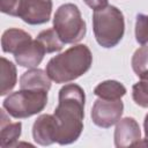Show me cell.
Masks as SVG:
<instances>
[{
	"mask_svg": "<svg viewBox=\"0 0 148 148\" xmlns=\"http://www.w3.org/2000/svg\"><path fill=\"white\" fill-rule=\"evenodd\" d=\"M124 112V103L121 99H103L97 98L94 102L90 116L92 123L102 128H109L118 123Z\"/></svg>",
	"mask_w": 148,
	"mask_h": 148,
	"instance_id": "8992f818",
	"label": "cell"
},
{
	"mask_svg": "<svg viewBox=\"0 0 148 148\" xmlns=\"http://www.w3.org/2000/svg\"><path fill=\"white\" fill-rule=\"evenodd\" d=\"M21 0H0V10L10 16H17Z\"/></svg>",
	"mask_w": 148,
	"mask_h": 148,
	"instance_id": "ffe728a7",
	"label": "cell"
},
{
	"mask_svg": "<svg viewBox=\"0 0 148 148\" xmlns=\"http://www.w3.org/2000/svg\"><path fill=\"white\" fill-rule=\"evenodd\" d=\"M46 53L44 46L37 40L32 39L24 47H22L17 53L14 54L17 65L25 68H36L43 60Z\"/></svg>",
	"mask_w": 148,
	"mask_h": 148,
	"instance_id": "30bf717a",
	"label": "cell"
},
{
	"mask_svg": "<svg viewBox=\"0 0 148 148\" xmlns=\"http://www.w3.org/2000/svg\"><path fill=\"white\" fill-rule=\"evenodd\" d=\"M31 40V36L27 31L17 28H9L2 34L1 47L5 53L15 54Z\"/></svg>",
	"mask_w": 148,
	"mask_h": 148,
	"instance_id": "7c38bea8",
	"label": "cell"
},
{
	"mask_svg": "<svg viewBox=\"0 0 148 148\" xmlns=\"http://www.w3.org/2000/svg\"><path fill=\"white\" fill-rule=\"evenodd\" d=\"M83 1L88 7H90L94 10H97L108 6V0H83Z\"/></svg>",
	"mask_w": 148,
	"mask_h": 148,
	"instance_id": "44dd1931",
	"label": "cell"
},
{
	"mask_svg": "<svg viewBox=\"0 0 148 148\" xmlns=\"http://www.w3.org/2000/svg\"><path fill=\"white\" fill-rule=\"evenodd\" d=\"M6 112L7 111L2 108L0 118V146L2 148L17 146V140L22 133V123H10Z\"/></svg>",
	"mask_w": 148,
	"mask_h": 148,
	"instance_id": "8fae6325",
	"label": "cell"
},
{
	"mask_svg": "<svg viewBox=\"0 0 148 148\" xmlns=\"http://www.w3.org/2000/svg\"><path fill=\"white\" fill-rule=\"evenodd\" d=\"M0 72H1V74H0V83H1L0 95L5 96V95L9 94L16 84V81H17L16 67L10 60L2 57Z\"/></svg>",
	"mask_w": 148,
	"mask_h": 148,
	"instance_id": "9a60e30c",
	"label": "cell"
},
{
	"mask_svg": "<svg viewBox=\"0 0 148 148\" xmlns=\"http://www.w3.org/2000/svg\"><path fill=\"white\" fill-rule=\"evenodd\" d=\"M135 39L139 44L145 45L148 43V15L138 14L135 20Z\"/></svg>",
	"mask_w": 148,
	"mask_h": 148,
	"instance_id": "d6986e66",
	"label": "cell"
},
{
	"mask_svg": "<svg viewBox=\"0 0 148 148\" xmlns=\"http://www.w3.org/2000/svg\"><path fill=\"white\" fill-rule=\"evenodd\" d=\"M143 130H145V142L142 145L148 146V113L146 114L143 120Z\"/></svg>",
	"mask_w": 148,
	"mask_h": 148,
	"instance_id": "7402d4cb",
	"label": "cell"
},
{
	"mask_svg": "<svg viewBox=\"0 0 148 148\" xmlns=\"http://www.w3.org/2000/svg\"><path fill=\"white\" fill-rule=\"evenodd\" d=\"M91 64L92 54L89 47L76 44L51 58L46 65V73L56 83H68L86 74Z\"/></svg>",
	"mask_w": 148,
	"mask_h": 148,
	"instance_id": "7a4b0ae2",
	"label": "cell"
},
{
	"mask_svg": "<svg viewBox=\"0 0 148 148\" xmlns=\"http://www.w3.org/2000/svg\"><path fill=\"white\" fill-rule=\"evenodd\" d=\"M47 104V91L40 89H21L9 94L2 108L16 119L29 118L42 112Z\"/></svg>",
	"mask_w": 148,
	"mask_h": 148,
	"instance_id": "277c9868",
	"label": "cell"
},
{
	"mask_svg": "<svg viewBox=\"0 0 148 148\" xmlns=\"http://www.w3.org/2000/svg\"><path fill=\"white\" fill-rule=\"evenodd\" d=\"M132 97L135 104L148 108V72L140 76V81L132 87Z\"/></svg>",
	"mask_w": 148,
	"mask_h": 148,
	"instance_id": "e0dca14e",
	"label": "cell"
},
{
	"mask_svg": "<svg viewBox=\"0 0 148 148\" xmlns=\"http://www.w3.org/2000/svg\"><path fill=\"white\" fill-rule=\"evenodd\" d=\"M113 139L117 148L139 146L141 140V131L138 121L132 117L120 118L116 125Z\"/></svg>",
	"mask_w": 148,
	"mask_h": 148,
	"instance_id": "ba28073f",
	"label": "cell"
},
{
	"mask_svg": "<svg viewBox=\"0 0 148 148\" xmlns=\"http://www.w3.org/2000/svg\"><path fill=\"white\" fill-rule=\"evenodd\" d=\"M36 39L44 46L46 53L59 52L64 47V43L61 42L54 29H46L40 31L37 35Z\"/></svg>",
	"mask_w": 148,
	"mask_h": 148,
	"instance_id": "2e32d148",
	"label": "cell"
},
{
	"mask_svg": "<svg viewBox=\"0 0 148 148\" xmlns=\"http://www.w3.org/2000/svg\"><path fill=\"white\" fill-rule=\"evenodd\" d=\"M34 141L39 146H51L58 139V123L53 114H40L32 125Z\"/></svg>",
	"mask_w": 148,
	"mask_h": 148,
	"instance_id": "9c48e42d",
	"label": "cell"
},
{
	"mask_svg": "<svg viewBox=\"0 0 148 148\" xmlns=\"http://www.w3.org/2000/svg\"><path fill=\"white\" fill-rule=\"evenodd\" d=\"M92 30L96 42L102 47L111 49L118 45L125 32V20L121 10L111 5L94 10Z\"/></svg>",
	"mask_w": 148,
	"mask_h": 148,
	"instance_id": "3957f363",
	"label": "cell"
},
{
	"mask_svg": "<svg viewBox=\"0 0 148 148\" xmlns=\"http://www.w3.org/2000/svg\"><path fill=\"white\" fill-rule=\"evenodd\" d=\"M21 89H40L49 91L51 88V79L46 71L40 68H29L20 77Z\"/></svg>",
	"mask_w": 148,
	"mask_h": 148,
	"instance_id": "4fadbf2b",
	"label": "cell"
},
{
	"mask_svg": "<svg viewBox=\"0 0 148 148\" xmlns=\"http://www.w3.org/2000/svg\"><path fill=\"white\" fill-rule=\"evenodd\" d=\"M131 64L133 72L139 77L148 72V45L145 44L138 50H135Z\"/></svg>",
	"mask_w": 148,
	"mask_h": 148,
	"instance_id": "ac0fdd59",
	"label": "cell"
},
{
	"mask_svg": "<svg viewBox=\"0 0 148 148\" xmlns=\"http://www.w3.org/2000/svg\"><path fill=\"white\" fill-rule=\"evenodd\" d=\"M52 0H21L17 17L30 25L44 24L50 21Z\"/></svg>",
	"mask_w": 148,
	"mask_h": 148,
	"instance_id": "52a82bcc",
	"label": "cell"
},
{
	"mask_svg": "<svg viewBox=\"0 0 148 148\" xmlns=\"http://www.w3.org/2000/svg\"><path fill=\"white\" fill-rule=\"evenodd\" d=\"M53 29L64 44L79 43L87 32L86 22L74 3H64L58 7L53 16Z\"/></svg>",
	"mask_w": 148,
	"mask_h": 148,
	"instance_id": "5b68a950",
	"label": "cell"
},
{
	"mask_svg": "<svg viewBox=\"0 0 148 148\" xmlns=\"http://www.w3.org/2000/svg\"><path fill=\"white\" fill-rule=\"evenodd\" d=\"M94 94L103 99H121L126 95V88L119 81L106 80L95 87Z\"/></svg>",
	"mask_w": 148,
	"mask_h": 148,
	"instance_id": "5bb4252c",
	"label": "cell"
},
{
	"mask_svg": "<svg viewBox=\"0 0 148 148\" xmlns=\"http://www.w3.org/2000/svg\"><path fill=\"white\" fill-rule=\"evenodd\" d=\"M86 95L75 83L65 84L58 94V105L53 116L58 123L57 142L61 146L75 142L83 131Z\"/></svg>",
	"mask_w": 148,
	"mask_h": 148,
	"instance_id": "6da1fadb",
	"label": "cell"
}]
</instances>
